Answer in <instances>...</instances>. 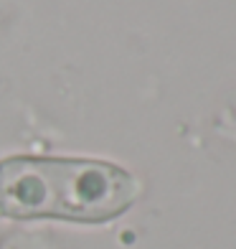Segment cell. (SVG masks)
<instances>
[{
    "mask_svg": "<svg viewBox=\"0 0 236 249\" xmlns=\"http://www.w3.org/2000/svg\"><path fill=\"white\" fill-rule=\"evenodd\" d=\"M137 198V180L102 160L10 158L0 163V213L99 224Z\"/></svg>",
    "mask_w": 236,
    "mask_h": 249,
    "instance_id": "cell-1",
    "label": "cell"
}]
</instances>
